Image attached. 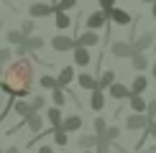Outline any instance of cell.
<instances>
[{"mask_svg": "<svg viewBox=\"0 0 156 153\" xmlns=\"http://www.w3.org/2000/svg\"><path fill=\"white\" fill-rule=\"evenodd\" d=\"M34 72H36L34 61L21 56V59L16 64H10L8 72H3V74H5V82L18 92V89H31V84H34Z\"/></svg>", "mask_w": 156, "mask_h": 153, "instance_id": "6da1fadb", "label": "cell"}, {"mask_svg": "<svg viewBox=\"0 0 156 153\" xmlns=\"http://www.w3.org/2000/svg\"><path fill=\"white\" fill-rule=\"evenodd\" d=\"M49 43H51V49H54L56 54H67V51H74L77 38H74V36H64V33H59V36L51 38Z\"/></svg>", "mask_w": 156, "mask_h": 153, "instance_id": "7a4b0ae2", "label": "cell"}, {"mask_svg": "<svg viewBox=\"0 0 156 153\" xmlns=\"http://www.w3.org/2000/svg\"><path fill=\"white\" fill-rule=\"evenodd\" d=\"M146 125H148L146 112H133V115H128V117H126V130H131V133H138V130L144 133Z\"/></svg>", "mask_w": 156, "mask_h": 153, "instance_id": "3957f363", "label": "cell"}, {"mask_svg": "<svg viewBox=\"0 0 156 153\" xmlns=\"http://www.w3.org/2000/svg\"><path fill=\"white\" fill-rule=\"evenodd\" d=\"M108 13L105 10H92V13H87L84 15V23H87V28L90 31H97V28H102V25H108Z\"/></svg>", "mask_w": 156, "mask_h": 153, "instance_id": "277c9868", "label": "cell"}, {"mask_svg": "<svg viewBox=\"0 0 156 153\" xmlns=\"http://www.w3.org/2000/svg\"><path fill=\"white\" fill-rule=\"evenodd\" d=\"M44 43H46V41H44L41 36H28L21 46H18V56H26V54H34V51H41Z\"/></svg>", "mask_w": 156, "mask_h": 153, "instance_id": "5b68a950", "label": "cell"}, {"mask_svg": "<svg viewBox=\"0 0 156 153\" xmlns=\"http://www.w3.org/2000/svg\"><path fill=\"white\" fill-rule=\"evenodd\" d=\"M110 54H113L115 59H131L133 56V41H113Z\"/></svg>", "mask_w": 156, "mask_h": 153, "instance_id": "8992f818", "label": "cell"}, {"mask_svg": "<svg viewBox=\"0 0 156 153\" xmlns=\"http://www.w3.org/2000/svg\"><path fill=\"white\" fill-rule=\"evenodd\" d=\"M56 8L54 5H49V3H34V5H28V18H49V15H54Z\"/></svg>", "mask_w": 156, "mask_h": 153, "instance_id": "52a82bcc", "label": "cell"}, {"mask_svg": "<svg viewBox=\"0 0 156 153\" xmlns=\"http://www.w3.org/2000/svg\"><path fill=\"white\" fill-rule=\"evenodd\" d=\"M156 43V33L154 31H144L138 38H133V51H146Z\"/></svg>", "mask_w": 156, "mask_h": 153, "instance_id": "ba28073f", "label": "cell"}, {"mask_svg": "<svg viewBox=\"0 0 156 153\" xmlns=\"http://www.w3.org/2000/svg\"><path fill=\"white\" fill-rule=\"evenodd\" d=\"M44 120H46V115H41V112H34L28 120H26V125H28V133H31V135H38V133L44 130Z\"/></svg>", "mask_w": 156, "mask_h": 153, "instance_id": "9c48e42d", "label": "cell"}, {"mask_svg": "<svg viewBox=\"0 0 156 153\" xmlns=\"http://www.w3.org/2000/svg\"><path fill=\"white\" fill-rule=\"evenodd\" d=\"M110 21H113L115 25H131V23H133V18H131V13H128V10H123V8H113V10H110Z\"/></svg>", "mask_w": 156, "mask_h": 153, "instance_id": "30bf717a", "label": "cell"}, {"mask_svg": "<svg viewBox=\"0 0 156 153\" xmlns=\"http://www.w3.org/2000/svg\"><path fill=\"white\" fill-rule=\"evenodd\" d=\"M97 43H100V36H97V31H84V33H80L77 36V46H97Z\"/></svg>", "mask_w": 156, "mask_h": 153, "instance_id": "8fae6325", "label": "cell"}, {"mask_svg": "<svg viewBox=\"0 0 156 153\" xmlns=\"http://www.w3.org/2000/svg\"><path fill=\"white\" fill-rule=\"evenodd\" d=\"M77 84L82 89H87V92H95L97 89V76H92L90 72H82V74H77Z\"/></svg>", "mask_w": 156, "mask_h": 153, "instance_id": "7c38bea8", "label": "cell"}, {"mask_svg": "<svg viewBox=\"0 0 156 153\" xmlns=\"http://www.w3.org/2000/svg\"><path fill=\"white\" fill-rule=\"evenodd\" d=\"M56 79H59V87H62V89H69V84L77 79L74 66H62V72H59V76H56Z\"/></svg>", "mask_w": 156, "mask_h": 153, "instance_id": "4fadbf2b", "label": "cell"}, {"mask_svg": "<svg viewBox=\"0 0 156 153\" xmlns=\"http://www.w3.org/2000/svg\"><path fill=\"white\" fill-rule=\"evenodd\" d=\"M74 66H90V49L87 46H74Z\"/></svg>", "mask_w": 156, "mask_h": 153, "instance_id": "5bb4252c", "label": "cell"}, {"mask_svg": "<svg viewBox=\"0 0 156 153\" xmlns=\"http://www.w3.org/2000/svg\"><path fill=\"white\" fill-rule=\"evenodd\" d=\"M113 84H115V72L113 69H105V72L97 76V89H102V92H108Z\"/></svg>", "mask_w": 156, "mask_h": 153, "instance_id": "9a60e30c", "label": "cell"}, {"mask_svg": "<svg viewBox=\"0 0 156 153\" xmlns=\"http://www.w3.org/2000/svg\"><path fill=\"white\" fill-rule=\"evenodd\" d=\"M108 94H110L113 100H128V97H131V87H126V84H120V82H115V84L108 89Z\"/></svg>", "mask_w": 156, "mask_h": 153, "instance_id": "2e32d148", "label": "cell"}, {"mask_svg": "<svg viewBox=\"0 0 156 153\" xmlns=\"http://www.w3.org/2000/svg\"><path fill=\"white\" fill-rule=\"evenodd\" d=\"M131 66L136 69V72H144V69L151 66V64H148V59H146V51H133V56H131Z\"/></svg>", "mask_w": 156, "mask_h": 153, "instance_id": "e0dca14e", "label": "cell"}, {"mask_svg": "<svg viewBox=\"0 0 156 153\" xmlns=\"http://www.w3.org/2000/svg\"><path fill=\"white\" fill-rule=\"evenodd\" d=\"M102 107H105V92H102V89H95V92H90V110L100 112Z\"/></svg>", "mask_w": 156, "mask_h": 153, "instance_id": "ac0fdd59", "label": "cell"}, {"mask_svg": "<svg viewBox=\"0 0 156 153\" xmlns=\"http://www.w3.org/2000/svg\"><path fill=\"white\" fill-rule=\"evenodd\" d=\"M80 127H82V117L80 115H69V117L62 120V130H67V133H77Z\"/></svg>", "mask_w": 156, "mask_h": 153, "instance_id": "d6986e66", "label": "cell"}, {"mask_svg": "<svg viewBox=\"0 0 156 153\" xmlns=\"http://www.w3.org/2000/svg\"><path fill=\"white\" fill-rule=\"evenodd\" d=\"M54 25L59 31H67V28H72V18H69V13H64V10H56L54 13Z\"/></svg>", "mask_w": 156, "mask_h": 153, "instance_id": "ffe728a7", "label": "cell"}, {"mask_svg": "<svg viewBox=\"0 0 156 153\" xmlns=\"http://www.w3.org/2000/svg\"><path fill=\"white\" fill-rule=\"evenodd\" d=\"M148 138H154V140H156V120H148V125H146V130L141 133V140L136 143V148L141 151V148H144V143H146Z\"/></svg>", "mask_w": 156, "mask_h": 153, "instance_id": "44dd1931", "label": "cell"}, {"mask_svg": "<svg viewBox=\"0 0 156 153\" xmlns=\"http://www.w3.org/2000/svg\"><path fill=\"white\" fill-rule=\"evenodd\" d=\"M46 120H49V123H51V127H54V130H56V127H62V120H64V115H62V110H59V107H49V110H46Z\"/></svg>", "mask_w": 156, "mask_h": 153, "instance_id": "7402d4cb", "label": "cell"}, {"mask_svg": "<svg viewBox=\"0 0 156 153\" xmlns=\"http://www.w3.org/2000/svg\"><path fill=\"white\" fill-rule=\"evenodd\" d=\"M5 41L13 43V46H21V43L26 41V36H23V31H21V28H8V33H5Z\"/></svg>", "mask_w": 156, "mask_h": 153, "instance_id": "603a6c76", "label": "cell"}, {"mask_svg": "<svg viewBox=\"0 0 156 153\" xmlns=\"http://www.w3.org/2000/svg\"><path fill=\"white\" fill-rule=\"evenodd\" d=\"M128 105H131V110H133V112H146L148 102L141 97V94H131V97H128Z\"/></svg>", "mask_w": 156, "mask_h": 153, "instance_id": "cb8c5ba5", "label": "cell"}, {"mask_svg": "<svg viewBox=\"0 0 156 153\" xmlns=\"http://www.w3.org/2000/svg\"><path fill=\"white\" fill-rule=\"evenodd\" d=\"M146 87H148V79H146L144 74H138V76L131 82V94H144Z\"/></svg>", "mask_w": 156, "mask_h": 153, "instance_id": "d4e9b609", "label": "cell"}, {"mask_svg": "<svg viewBox=\"0 0 156 153\" xmlns=\"http://www.w3.org/2000/svg\"><path fill=\"white\" fill-rule=\"evenodd\" d=\"M77 145H80L82 151H92L97 145V135L95 133H87V135H80V140H77Z\"/></svg>", "mask_w": 156, "mask_h": 153, "instance_id": "484cf974", "label": "cell"}, {"mask_svg": "<svg viewBox=\"0 0 156 153\" xmlns=\"http://www.w3.org/2000/svg\"><path fill=\"white\" fill-rule=\"evenodd\" d=\"M51 138H54V145H59V148H64V145L69 143V133L62 130V127H56V130L51 133Z\"/></svg>", "mask_w": 156, "mask_h": 153, "instance_id": "4316f807", "label": "cell"}, {"mask_svg": "<svg viewBox=\"0 0 156 153\" xmlns=\"http://www.w3.org/2000/svg\"><path fill=\"white\" fill-rule=\"evenodd\" d=\"M51 102H54L56 107H62L64 102H67V89H62V87H56V89H51Z\"/></svg>", "mask_w": 156, "mask_h": 153, "instance_id": "83f0119b", "label": "cell"}, {"mask_svg": "<svg viewBox=\"0 0 156 153\" xmlns=\"http://www.w3.org/2000/svg\"><path fill=\"white\" fill-rule=\"evenodd\" d=\"M38 84H41L44 89H49V92H51V89L59 87V79H56V76H51V74H44L41 79H38Z\"/></svg>", "mask_w": 156, "mask_h": 153, "instance_id": "f1b7e54d", "label": "cell"}, {"mask_svg": "<svg viewBox=\"0 0 156 153\" xmlns=\"http://www.w3.org/2000/svg\"><path fill=\"white\" fill-rule=\"evenodd\" d=\"M10 56H13V51L8 46L0 49V76H3V72H5V64H10Z\"/></svg>", "mask_w": 156, "mask_h": 153, "instance_id": "f546056e", "label": "cell"}, {"mask_svg": "<svg viewBox=\"0 0 156 153\" xmlns=\"http://www.w3.org/2000/svg\"><path fill=\"white\" fill-rule=\"evenodd\" d=\"M110 148H113V143H110L108 138L97 135V145H95V153H110Z\"/></svg>", "mask_w": 156, "mask_h": 153, "instance_id": "4dcf8cb0", "label": "cell"}, {"mask_svg": "<svg viewBox=\"0 0 156 153\" xmlns=\"http://www.w3.org/2000/svg\"><path fill=\"white\" fill-rule=\"evenodd\" d=\"M105 130H108L105 117H95V123H92V133H95V135H105Z\"/></svg>", "mask_w": 156, "mask_h": 153, "instance_id": "1f68e13d", "label": "cell"}, {"mask_svg": "<svg viewBox=\"0 0 156 153\" xmlns=\"http://www.w3.org/2000/svg\"><path fill=\"white\" fill-rule=\"evenodd\" d=\"M77 5V0H54V8L56 10H64V13H69Z\"/></svg>", "mask_w": 156, "mask_h": 153, "instance_id": "d6a6232c", "label": "cell"}, {"mask_svg": "<svg viewBox=\"0 0 156 153\" xmlns=\"http://www.w3.org/2000/svg\"><path fill=\"white\" fill-rule=\"evenodd\" d=\"M102 138H108L110 143H115V140L120 138V127L118 125H108V130H105V135H102Z\"/></svg>", "mask_w": 156, "mask_h": 153, "instance_id": "836d02e7", "label": "cell"}, {"mask_svg": "<svg viewBox=\"0 0 156 153\" xmlns=\"http://www.w3.org/2000/svg\"><path fill=\"white\" fill-rule=\"evenodd\" d=\"M34 28H36V21H34V18H28V21H23V23H21V31H23V36H26V38L34 36Z\"/></svg>", "mask_w": 156, "mask_h": 153, "instance_id": "e575fe53", "label": "cell"}, {"mask_svg": "<svg viewBox=\"0 0 156 153\" xmlns=\"http://www.w3.org/2000/svg\"><path fill=\"white\" fill-rule=\"evenodd\" d=\"M31 105H34V110H36V112H41L44 107H46V100H44L41 94H36V97H31Z\"/></svg>", "mask_w": 156, "mask_h": 153, "instance_id": "d590c367", "label": "cell"}, {"mask_svg": "<svg viewBox=\"0 0 156 153\" xmlns=\"http://www.w3.org/2000/svg\"><path fill=\"white\" fill-rule=\"evenodd\" d=\"M97 5H100V10H105L108 18H110V10L115 8V0H97Z\"/></svg>", "mask_w": 156, "mask_h": 153, "instance_id": "8d00e7d4", "label": "cell"}, {"mask_svg": "<svg viewBox=\"0 0 156 153\" xmlns=\"http://www.w3.org/2000/svg\"><path fill=\"white\" fill-rule=\"evenodd\" d=\"M146 117H148V120H156V100L148 102V107H146Z\"/></svg>", "mask_w": 156, "mask_h": 153, "instance_id": "74e56055", "label": "cell"}, {"mask_svg": "<svg viewBox=\"0 0 156 153\" xmlns=\"http://www.w3.org/2000/svg\"><path fill=\"white\" fill-rule=\"evenodd\" d=\"M38 153H54V145H51V143H44L41 148H38Z\"/></svg>", "mask_w": 156, "mask_h": 153, "instance_id": "f35d334b", "label": "cell"}, {"mask_svg": "<svg viewBox=\"0 0 156 153\" xmlns=\"http://www.w3.org/2000/svg\"><path fill=\"white\" fill-rule=\"evenodd\" d=\"M5 153H21V148H18V145H8V148H5Z\"/></svg>", "mask_w": 156, "mask_h": 153, "instance_id": "ab89813d", "label": "cell"}, {"mask_svg": "<svg viewBox=\"0 0 156 153\" xmlns=\"http://www.w3.org/2000/svg\"><path fill=\"white\" fill-rule=\"evenodd\" d=\"M151 15L156 18V0H154V3H151Z\"/></svg>", "mask_w": 156, "mask_h": 153, "instance_id": "60d3db41", "label": "cell"}, {"mask_svg": "<svg viewBox=\"0 0 156 153\" xmlns=\"http://www.w3.org/2000/svg\"><path fill=\"white\" fill-rule=\"evenodd\" d=\"M151 74H154V79H156V64H151Z\"/></svg>", "mask_w": 156, "mask_h": 153, "instance_id": "b9f144b4", "label": "cell"}, {"mask_svg": "<svg viewBox=\"0 0 156 153\" xmlns=\"http://www.w3.org/2000/svg\"><path fill=\"white\" fill-rule=\"evenodd\" d=\"M3 102H5V94H3V92H0V107H3Z\"/></svg>", "mask_w": 156, "mask_h": 153, "instance_id": "7bdbcfd3", "label": "cell"}, {"mask_svg": "<svg viewBox=\"0 0 156 153\" xmlns=\"http://www.w3.org/2000/svg\"><path fill=\"white\" fill-rule=\"evenodd\" d=\"M141 3H154V0H141Z\"/></svg>", "mask_w": 156, "mask_h": 153, "instance_id": "ee69618b", "label": "cell"}, {"mask_svg": "<svg viewBox=\"0 0 156 153\" xmlns=\"http://www.w3.org/2000/svg\"><path fill=\"white\" fill-rule=\"evenodd\" d=\"M82 153H92V151H82Z\"/></svg>", "mask_w": 156, "mask_h": 153, "instance_id": "f6af8a7d", "label": "cell"}, {"mask_svg": "<svg viewBox=\"0 0 156 153\" xmlns=\"http://www.w3.org/2000/svg\"><path fill=\"white\" fill-rule=\"evenodd\" d=\"M0 153H5V151H3V148H0Z\"/></svg>", "mask_w": 156, "mask_h": 153, "instance_id": "bcb514c9", "label": "cell"}, {"mask_svg": "<svg viewBox=\"0 0 156 153\" xmlns=\"http://www.w3.org/2000/svg\"><path fill=\"white\" fill-rule=\"evenodd\" d=\"M62 153H69V151H62Z\"/></svg>", "mask_w": 156, "mask_h": 153, "instance_id": "7dc6e473", "label": "cell"}, {"mask_svg": "<svg viewBox=\"0 0 156 153\" xmlns=\"http://www.w3.org/2000/svg\"><path fill=\"white\" fill-rule=\"evenodd\" d=\"M154 51H156V43H154Z\"/></svg>", "mask_w": 156, "mask_h": 153, "instance_id": "c3c4849f", "label": "cell"}]
</instances>
